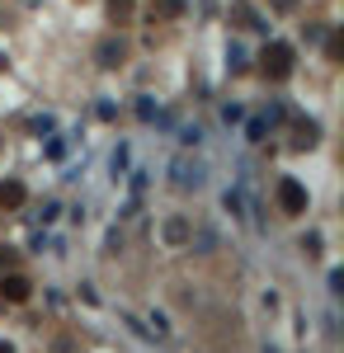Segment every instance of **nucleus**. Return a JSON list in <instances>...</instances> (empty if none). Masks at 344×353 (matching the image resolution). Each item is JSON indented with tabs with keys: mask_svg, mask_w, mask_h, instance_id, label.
<instances>
[{
	"mask_svg": "<svg viewBox=\"0 0 344 353\" xmlns=\"http://www.w3.org/2000/svg\"><path fill=\"white\" fill-rule=\"evenodd\" d=\"M0 353H15V349H10V344H5V339H0Z\"/></svg>",
	"mask_w": 344,
	"mask_h": 353,
	"instance_id": "nucleus-16",
	"label": "nucleus"
},
{
	"mask_svg": "<svg viewBox=\"0 0 344 353\" xmlns=\"http://www.w3.org/2000/svg\"><path fill=\"white\" fill-rule=\"evenodd\" d=\"M184 236H189V226H184L180 217H175V221H165V241H170V245H180Z\"/></svg>",
	"mask_w": 344,
	"mask_h": 353,
	"instance_id": "nucleus-10",
	"label": "nucleus"
},
{
	"mask_svg": "<svg viewBox=\"0 0 344 353\" xmlns=\"http://www.w3.org/2000/svg\"><path fill=\"white\" fill-rule=\"evenodd\" d=\"M260 66H265L269 81H288L292 76V48L288 43H269L265 52H260Z\"/></svg>",
	"mask_w": 344,
	"mask_h": 353,
	"instance_id": "nucleus-1",
	"label": "nucleus"
},
{
	"mask_svg": "<svg viewBox=\"0 0 344 353\" xmlns=\"http://www.w3.org/2000/svg\"><path fill=\"white\" fill-rule=\"evenodd\" d=\"M227 66H231V71H245V48H231V52H227Z\"/></svg>",
	"mask_w": 344,
	"mask_h": 353,
	"instance_id": "nucleus-12",
	"label": "nucleus"
},
{
	"mask_svg": "<svg viewBox=\"0 0 344 353\" xmlns=\"http://www.w3.org/2000/svg\"><path fill=\"white\" fill-rule=\"evenodd\" d=\"M170 174H175V189H198V184H203V161L175 156V161H170Z\"/></svg>",
	"mask_w": 344,
	"mask_h": 353,
	"instance_id": "nucleus-3",
	"label": "nucleus"
},
{
	"mask_svg": "<svg viewBox=\"0 0 344 353\" xmlns=\"http://www.w3.org/2000/svg\"><path fill=\"white\" fill-rule=\"evenodd\" d=\"M274 5H278V10H292V0H274Z\"/></svg>",
	"mask_w": 344,
	"mask_h": 353,
	"instance_id": "nucleus-15",
	"label": "nucleus"
},
{
	"mask_svg": "<svg viewBox=\"0 0 344 353\" xmlns=\"http://www.w3.org/2000/svg\"><path fill=\"white\" fill-rule=\"evenodd\" d=\"M28 292H33V283H28L24 273H5L0 278V297L5 301H28Z\"/></svg>",
	"mask_w": 344,
	"mask_h": 353,
	"instance_id": "nucleus-4",
	"label": "nucleus"
},
{
	"mask_svg": "<svg viewBox=\"0 0 344 353\" xmlns=\"http://www.w3.org/2000/svg\"><path fill=\"white\" fill-rule=\"evenodd\" d=\"M189 10V0H151V14L156 19H180Z\"/></svg>",
	"mask_w": 344,
	"mask_h": 353,
	"instance_id": "nucleus-7",
	"label": "nucleus"
},
{
	"mask_svg": "<svg viewBox=\"0 0 344 353\" xmlns=\"http://www.w3.org/2000/svg\"><path fill=\"white\" fill-rule=\"evenodd\" d=\"M123 57H128L123 38H104V43L95 48V61H99V66H123Z\"/></svg>",
	"mask_w": 344,
	"mask_h": 353,
	"instance_id": "nucleus-5",
	"label": "nucleus"
},
{
	"mask_svg": "<svg viewBox=\"0 0 344 353\" xmlns=\"http://www.w3.org/2000/svg\"><path fill=\"white\" fill-rule=\"evenodd\" d=\"M118 170H128V146H118V151H113V174H118Z\"/></svg>",
	"mask_w": 344,
	"mask_h": 353,
	"instance_id": "nucleus-14",
	"label": "nucleus"
},
{
	"mask_svg": "<svg viewBox=\"0 0 344 353\" xmlns=\"http://www.w3.org/2000/svg\"><path fill=\"white\" fill-rule=\"evenodd\" d=\"M180 141H184V146H198V141H203V132H198V128H184V132H180Z\"/></svg>",
	"mask_w": 344,
	"mask_h": 353,
	"instance_id": "nucleus-13",
	"label": "nucleus"
},
{
	"mask_svg": "<svg viewBox=\"0 0 344 353\" xmlns=\"http://www.w3.org/2000/svg\"><path fill=\"white\" fill-rule=\"evenodd\" d=\"M128 14H133V0H108V19L113 24H128Z\"/></svg>",
	"mask_w": 344,
	"mask_h": 353,
	"instance_id": "nucleus-9",
	"label": "nucleus"
},
{
	"mask_svg": "<svg viewBox=\"0 0 344 353\" xmlns=\"http://www.w3.org/2000/svg\"><path fill=\"white\" fill-rule=\"evenodd\" d=\"M231 14L240 19V28H265V24H260V14H255L245 0H231Z\"/></svg>",
	"mask_w": 344,
	"mask_h": 353,
	"instance_id": "nucleus-8",
	"label": "nucleus"
},
{
	"mask_svg": "<svg viewBox=\"0 0 344 353\" xmlns=\"http://www.w3.org/2000/svg\"><path fill=\"white\" fill-rule=\"evenodd\" d=\"M265 132H269V123H265V118H255V123L245 128V137H250V141H265Z\"/></svg>",
	"mask_w": 344,
	"mask_h": 353,
	"instance_id": "nucleus-11",
	"label": "nucleus"
},
{
	"mask_svg": "<svg viewBox=\"0 0 344 353\" xmlns=\"http://www.w3.org/2000/svg\"><path fill=\"white\" fill-rule=\"evenodd\" d=\"M0 259H5V254H0Z\"/></svg>",
	"mask_w": 344,
	"mask_h": 353,
	"instance_id": "nucleus-17",
	"label": "nucleus"
},
{
	"mask_svg": "<svg viewBox=\"0 0 344 353\" xmlns=\"http://www.w3.org/2000/svg\"><path fill=\"white\" fill-rule=\"evenodd\" d=\"M24 184H19V179H5V184H0V208H24Z\"/></svg>",
	"mask_w": 344,
	"mask_h": 353,
	"instance_id": "nucleus-6",
	"label": "nucleus"
},
{
	"mask_svg": "<svg viewBox=\"0 0 344 353\" xmlns=\"http://www.w3.org/2000/svg\"><path fill=\"white\" fill-rule=\"evenodd\" d=\"M274 198H278V208H283L288 217H302V212H307V203H312V198H307V189H302L297 179H278Z\"/></svg>",
	"mask_w": 344,
	"mask_h": 353,
	"instance_id": "nucleus-2",
	"label": "nucleus"
}]
</instances>
